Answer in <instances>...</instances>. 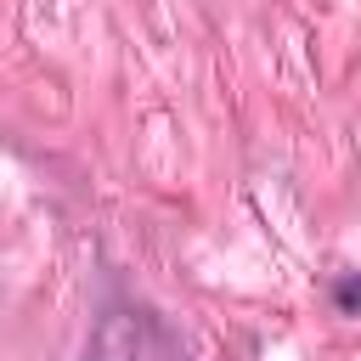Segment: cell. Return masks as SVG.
<instances>
[{
    "instance_id": "6da1fadb",
    "label": "cell",
    "mask_w": 361,
    "mask_h": 361,
    "mask_svg": "<svg viewBox=\"0 0 361 361\" xmlns=\"http://www.w3.org/2000/svg\"><path fill=\"white\" fill-rule=\"evenodd\" d=\"M333 299H338V310H344V316H361V276H338Z\"/></svg>"
}]
</instances>
